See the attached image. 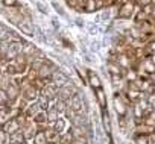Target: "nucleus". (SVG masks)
Instances as JSON below:
<instances>
[{
    "label": "nucleus",
    "mask_w": 155,
    "mask_h": 144,
    "mask_svg": "<svg viewBox=\"0 0 155 144\" xmlns=\"http://www.w3.org/2000/svg\"><path fill=\"white\" fill-rule=\"evenodd\" d=\"M20 52H21V43H12V44H9V47L6 49V58L12 59V58H15Z\"/></svg>",
    "instance_id": "f03ea898"
},
{
    "label": "nucleus",
    "mask_w": 155,
    "mask_h": 144,
    "mask_svg": "<svg viewBox=\"0 0 155 144\" xmlns=\"http://www.w3.org/2000/svg\"><path fill=\"white\" fill-rule=\"evenodd\" d=\"M9 35H12L11 32H9V29L6 27V26H3V24H0V40H6V38H9Z\"/></svg>",
    "instance_id": "423d86ee"
},
{
    "label": "nucleus",
    "mask_w": 155,
    "mask_h": 144,
    "mask_svg": "<svg viewBox=\"0 0 155 144\" xmlns=\"http://www.w3.org/2000/svg\"><path fill=\"white\" fill-rule=\"evenodd\" d=\"M76 24H78V26H84V21H82L81 18H76Z\"/></svg>",
    "instance_id": "c756f323"
},
{
    "label": "nucleus",
    "mask_w": 155,
    "mask_h": 144,
    "mask_svg": "<svg viewBox=\"0 0 155 144\" xmlns=\"http://www.w3.org/2000/svg\"><path fill=\"white\" fill-rule=\"evenodd\" d=\"M34 142H35V144H46V133H44V132L37 133L35 138H34Z\"/></svg>",
    "instance_id": "0eeeda50"
},
{
    "label": "nucleus",
    "mask_w": 155,
    "mask_h": 144,
    "mask_svg": "<svg viewBox=\"0 0 155 144\" xmlns=\"http://www.w3.org/2000/svg\"><path fill=\"white\" fill-rule=\"evenodd\" d=\"M97 100H99L101 106H105V105H107V102H105V96H104V91L99 90V88H97Z\"/></svg>",
    "instance_id": "f8f14e48"
},
{
    "label": "nucleus",
    "mask_w": 155,
    "mask_h": 144,
    "mask_svg": "<svg viewBox=\"0 0 155 144\" xmlns=\"http://www.w3.org/2000/svg\"><path fill=\"white\" fill-rule=\"evenodd\" d=\"M18 121L17 120H9V123H6L5 124V129L8 130V132H11V133H14V132H17V129H18Z\"/></svg>",
    "instance_id": "39448f33"
},
{
    "label": "nucleus",
    "mask_w": 155,
    "mask_h": 144,
    "mask_svg": "<svg viewBox=\"0 0 155 144\" xmlns=\"http://www.w3.org/2000/svg\"><path fill=\"white\" fill-rule=\"evenodd\" d=\"M5 117H6V111L5 109H2V111H0V121H5Z\"/></svg>",
    "instance_id": "a878e982"
},
{
    "label": "nucleus",
    "mask_w": 155,
    "mask_h": 144,
    "mask_svg": "<svg viewBox=\"0 0 155 144\" xmlns=\"http://www.w3.org/2000/svg\"><path fill=\"white\" fill-rule=\"evenodd\" d=\"M6 91H8V96H9L11 99H15V97H17V88H15V87L9 85V87L6 88Z\"/></svg>",
    "instance_id": "9b49d317"
},
{
    "label": "nucleus",
    "mask_w": 155,
    "mask_h": 144,
    "mask_svg": "<svg viewBox=\"0 0 155 144\" xmlns=\"http://www.w3.org/2000/svg\"><path fill=\"white\" fill-rule=\"evenodd\" d=\"M52 23H53V27H56V29H59V23H58V21H56L55 18L52 20Z\"/></svg>",
    "instance_id": "7c9ffc66"
},
{
    "label": "nucleus",
    "mask_w": 155,
    "mask_h": 144,
    "mask_svg": "<svg viewBox=\"0 0 155 144\" xmlns=\"http://www.w3.org/2000/svg\"><path fill=\"white\" fill-rule=\"evenodd\" d=\"M52 5H53V8L56 9V12H58L59 15H62V17H67V15H65V12H64V9H62V8H61V6H59V5H58L56 2H53Z\"/></svg>",
    "instance_id": "2eb2a0df"
},
{
    "label": "nucleus",
    "mask_w": 155,
    "mask_h": 144,
    "mask_svg": "<svg viewBox=\"0 0 155 144\" xmlns=\"http://www.w3.org/2000/svg\"><path fill=\"white\" fill-rule=\"evenodd\" d=\"M138 142H140V144H146V139H144V138H143V139L140 138V139H138Z\"/></svg>",
    "instance_id": "473e14b6"
},
{
    "label": "nucleus",
    "mask_w": 155,
    "mask_h": 144,
    "mask_svg": "<svg viewBox=\"0 0 155 144\" xmlns=\"http://www.w3.org/2000/svg\"><path fill=\"white\" fill-rule=\"evenodd\" d=\"M55 129H56L58 132H61V130L64 129V120H58V121L55 123Z\"/></svg>",
    "instance_id": "f3484780"
},
{
    "label": "nucleus",
    "mask_w": 155,
    "mask_h": 144,
    "mask_svg": "<svg viewBox=\"0 0 155 144\" xmlns=\"http://www.w3.org/2000/svg\"><path fill=\"white\" fill-rule=\"evenodd\" d=\"M11 141H12V142H21V141H23V135L14 132V133L11 135Z\"/></svg>",
    "instance_id": "ddd939ff"
},
{
    "label": "nucleus",
    "mask_w": 155,
    "mask_h": 144,
    "mask_svg": "<svg viewBox=\"0 0 155 144\" xmlns=\"http://www.w3.org/2000/svg\"><path fill=\"white\" fill-rule=\"evenodd\" d=\"M129 9H132V6H131V5H126V6L123 8V12H122V15H128V14H129Z\"/></svg>",
    "instance_id": "393cba45"
},
{
    "label": "nucleus",
    "mask_w": 155,
    "mask_h": 144,
    "mask_svg": "<svg viewBox=\"0 0 155 144\" xmlns=\"http://www.w3.org/2000/svg\"><path fill=\"white\" fill-rule=\"evenodd\" d=\"M88 32H90V35H94V34L97 32V27H96L94 24H90V26H88Z\"/></svg>",
    "instance_id": "4be33fe9"
},
{
    "label": "nucleus",
    "mask_w": 155,
    "mask_h": 144,
    "mask_svg": "<svg viewBox=\"0 0 155 144\" xmlns=\"http://www.w3.org/2000/svg\"><path fill=\"white\" fill-rule=\"evenodd\" d=\"M41 109H47V99H46V96H43L41 99H40V105H38Z\"/></svg>",
    "instance_id": "dca6fc26"
},
{
    "label": "nucleus",
    "mask_w": 155,
    "mask_h": 144,
    "mask_svg": "<svg viewBox=\"0 0 155 144\" xmlns=\"http://www.w3.org/2000/svg\"><path fill=\"white\" fill-rule=\"evenodd\" d=\"M5 141H6L5 133H3V132H0V144H5Z\"/></svg>",
    "instance_id": "cd10ccee"
},
{
    "label": "nucleus",
    "mask_w": 155,
    "mask_h": 144,
    "mask_svg": "<svg viewBox=\"0 0 155 144\" xmlns=\"http://www.w3.org/2000/svg\"><path fill=\"white\" fill-rule=\"evenodd\" d=\"M38 108H40L38 105H32V106H29V111H28V112H29V115H32V114H37Z\"/></svg>",
    "instance_id": "aec40b11"
},
{
    "label": "nucleus",
    "mask_w": 155,
    "mask_h": 144,
    "mask_svg": "<svg viewBox=\"0 0 155 144\" xmlns=\"http://www.w3.org/2000/svg\"><path fill=\"white\" fill-rule=\"evenodd\" d=\"M0 14H2V9H0Z\"/></svg>",
    "instance_id": "72a5a7b5"
},
{
    "label": "nucleus",
    "mask_w": 155,
    "mask_h": 144,
    "mask_svg": "<svg viewBox=\"0 0 155 144\" xmlns=\"http://www.w3.org/2000/svg\"><path fill=\"white\" fill-rule=\"evenodd\" d=\"M71 106H73L74 111H79V109L82 108V105H81V99L78 97V96H73V99H71Z\"/></svg>",
    "instance_id": "6e6552de"
},
{
    "label": "nucleus",
    "mask_w": 155,
    "mask_h": 144,
    "mask_svg": "<svg viewBox=\"0 0 155 144\" xmlns=\"http://www.w3.org/2000/svg\"><path fill=\"white\" fill-rule=\"evenodd\" d=\"M37 121H40V123L44 121V115H38V117H37Z\"/></svg>",
    "instance_id": "2f4dec72"
},
{
    "label": "nucleus",
    "mask_w": 155,
    "mask_h": 144,
    "mask_svg": "<svg viewBox=\"0 0 155 144\" xmlns=\"http://www.w3.org/2000/svg\"><path fill=\"white\" fill-rule=\"evenodd\" d=\"M37 8H38L41 12H47V6H46L44 3H41V2H38V3H37Z\"/></svg>",
    "instance_id": "412c9836"
},
{
    "label": "nucleus",
    "mask_w": 155,
    "mask_h": 144,
    "mask_svg": "<svg viewBox=\"0 0 155 144\" xmlns=\"http://www.w3.org/2000/svg\"><path fill=\"white\" fill-rule=\"evenodd\" d=\"M3 2H5V5H14L17 0H3Z\"/></svg>",
    "instance_id": "c85d7f7f"
},
{
    "label": "nucleus",
    "mask_w": 155,
    "mask_h": 144,
    "mask_svg": "<svg viewBox=\"0 0 155 144\" xmlns=\"http://www.w3.org/2000/svg\"><path fill=\"white\" fill-rule=\"evenodd\" d=\"M38 75H40L41 78H47V76L50 75L49 67H46V65H41V67H40V70H38Z\"/></svg>",
    "instance_id": "9d476101"
},
{
    "label": "nucleus",
    "mask_w": 155,
    "mask_h": 144,
    "mask_svg": "<svg viewBox=\"0 0 155 144\" xmlns=\"http://www.w3.org/2000/svg\"><path fill=\"white\" fill-rule=\"evenodd\" d=\"M0 103H2V105L6 103V97H5V94H3L2 91H0Z\"/></svg>",
    "instance_id": "bb28decb"
},
{
    "label": "nucleus",
    "mask_w": 155,
    "mask_h": 144,
    "mask_svg": "<svg viewBox=\"0 0 155 144\" xmlns=\"http://www.w3.org/2000/svg\"><path fill=\"white\" fill-rule=\"evenodd\" d=\"M53 78H55L56 85H59V87H64V85H67V82H68L67 76H65V75H62V73H59V71L53 75Z\"/></svg>",
    "instance_id": "20e7f679"
},
{
    "label": "nucleus",
    "mask_w": 155,
    "mask_h": 144,
    "mask_svg": "<svg viewBox=\"0 0 155 144\" xmlns=\"http://www.w3.org/2000/svg\"><path fill=\"white\" fill-rule=\"evenodd\" d=\"M0 87H2V88H8V87H9V84H8V76H6V75L0 78Z\"/></svg>",
    "instance_id": "4468645a"
},
{
    "label": "nucleus",
    "mask_w": 155,
    "mask_h": 144,
    "mask_svg": "<svg viewBox=\"0 0 155 144\" xmlns=\"http://www.w3.org/2000/svg\"><path fill=\"white\" fill-rule=\"evenodd\" d=\"M90 82H91V85H93L94 88H99V87H101V81H99V78H97L94 73H90Z\"/></svg>",
    "instance_id": "1a4fd4ad"
},
{
    "label": "nucleus",
    "mask_w": 155,
    "mask_h": 144,
    "mask_svg": "<svg viewBox=\"0 0 155 144\" xmlns=\"http://www.w3.org/2000/svg\"><path fill=\"white\" fill-rule=\"evenodd\" d=\"M44 94H46L47 97H53V96H55V90H53V88H46V90H44Z\"/></svg>",
    "instance_id": "6ab92c4d"
},
{
    "label": "nucleus",
    "mask_w": 155,
    "mask_h": 144,
    "mask_svg": "<svg viewBox=\"0 0 155 144\" xmlns=\"http://www.w3.org/2000/svg\"><path fill=\"white\" fill-rule=\"evenodd\" d=\"M20 30L25 34V35H29V37H34V27H32V23L31 21H21L18 24Z\"/></svg>",
    "instance_id": "7ed1b4c3"
},
{
    "label": "nucleus",
    "mask_w": 155,
    "mask_h": 144,
    "mask_svg": "<svg viewBox=\"0 0 155 144\" xmlns=\"http://www.w3.org/2000/svg\"><path fill=\"white\" fill-rule=\"evenodd\" d=\"M34 97H35V90L34 88H29L26 91V99H34Z\"/></svg>",
    "instance_id": "a211bd4d"
},
{
    "label": "nucleus",
    "mask_w": 155,
    "mask_h": 144,
    "mask_svg": "<svg viewBox=\"0 0 155 144\" xmlns=\"http://www.w3.org/2000/svg\"><path fill=\"white\" fill-rule=\"evenodd\" d=\"M5 15H6V18H8L11 23H14V24H20V23H21V14H20L18 9H9V11L5 12Z\"/></svg>",
    "instance_id": "f257e3e1"
},
{
    "label": "nucleus",
    "mask_w": 155,
    "mask_h": 144,
    "mask_svg": "<svg viewBox=\"0 0 155 144\" xmlns=\"http://www.w3.org/2000/svg\"><path fill=\"white\" fill-rule=\"evenodd\" d=\"M49 120H56V109H53V111H50L49 112Z\"/></svg>",
    "instance_id": "b1692460"
},
{
    "label": "nucleus",
    "mask_w": 155,
    "mask_h": 144,
    "mask_svg": "<svg viewBox=\"0 0 155 144\" xmlns=\"http://www.w3.org/2000/svg\"><path fill=\"white\" fill-rule=\"evenodd\" d=\"M64 108H65L64 102H62V100H59V102L56 103V111H64Z\"/></svg>",
    "instance_id": "5701e85b"
}]
</instances>
